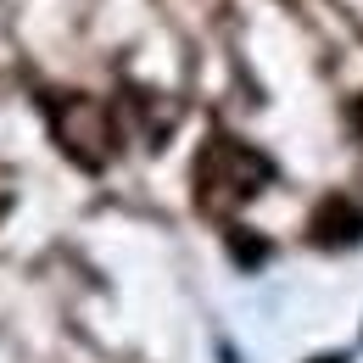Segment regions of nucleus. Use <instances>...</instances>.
Masks as SVG:
<instances>
[{"mask_svg":"<svg viewBox=\"0 0 363 363\" xmlns=\"http://www.w3.org/2000/svg\"><path fill=\"white\" fill-rule=\"evenodd\" d=\"M56 145L79 162V168H106L112 162V118L95 95H67L62 106H50Z\"/></svg>","mask_w":363,"mask_h":363,"instance_id":"f03ea898","label":"nucleus"},{"mask_svg":"<svg viewBox=\"0 0 363 363\" xmlns=\"http://www.w3.org/2000/svg\"><path fill=\"white\" fill-rule=\"evenodd\" d=\"M358 235H363V218L347 207V201H330V207L313 218V240L318 246H347V240H358Z\"/></svg>","mask_w":363,"mask_h":363,"instance_id":"7ed1b4c3","label":"nucleus"},{"mask_svg":"<svg viewBox=\"0 0 363 363\" xmlns=\"http://www.w3.org/2000/svg\"><path fill=\"white\" fill-rule=\"evenodd\" d=\"M269 179H274L269 157L252 151V145H240V140H229V135L207 140V151L196 157V201H201V213H213V218L246 207Z\"/></svg>","mask_w":363,"mask_h":363,"instance_id":"f257e3e1","label":"nucleus"},{"mask_svg":"<svg viewBox=\"0 0 363 363\" xmlns=\"http://www.w3.org/2000/svg\"><path fill=\"white\" fill-rule=\"evenodd\" d=\"M352 129H358V135H363V95H358V101H352Z\"/></svg>","mask_w":363,"mask_h":363,"instance_id":"20e7f679","label":"nucleus"}]
</instances>
